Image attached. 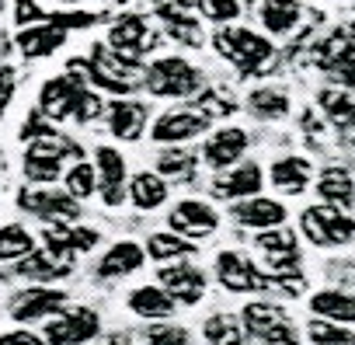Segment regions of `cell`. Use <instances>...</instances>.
<instances>
[{
	"label": "cell",
	"instance_id": "cell-39",
	"mask_svg": "<svg viewBox=\"0 0 355 345\" xmlns=\"http://www.w3.org/2000/svg\"><path fill=\"white\" fill-rule=\"evenodd\" d=\"M143 338H146V345H192L189 328L171 324V321H153V324L143 331Z\"/></svg>",
	"mask_w": 355,
	"mask_h": 345
},
{
	"label": "cell",
	"instance_id": "cell-29",
	"mask_svg": "<svg viewBox=\"0 0 355 345\" xmlns=\"http://www.w3.org/2000/svg\"><path fill=\"white\" fill-rule=\"evenodd\" d=\"M196 167H199V153L189 146H164L157 153V175L174 178V182H192L196 178Z\"/></svg>",
	"mask_w": 355,
	"mask_h": 345
},
{
	"label": "cell",
	"instance_id": "cell-28",
	"mask_svg": "<svg viewBox=\"0 0 355 345\" xmlns=\"http://www.w3.org/2000/svg\"><path fill=\"white\" fill-rule=\"evenodd\" d=\"M268 178L279 192H289V196H300L306 185H310V164L303 157H282L268 167Z\"/></svg>",
	"mask_w": 355,
	"mask_h": 345
},
{
	"label": "cell",
	"instance_id": "cell-11",
	"mask_svg": "<svg viewBox=\"0 0 355 345\" xmlns=\"http://www.w3.org/2000/svg\"><path fill=\"white\" fill-rule=\"evenodd\" d=\"M216 279L230 293H261V289H268V276L241 251H220L216 255Z\"/></svg>",
	"mask_w": 355,
	"mask_h": 345
},
{
	"label": "cell",
	"instance_id": "cell-21",
	"mask_svg": "<svg viewBox=\"0 0 355 345\" xmlns=\"http://www.w3.org/2000/svg\"><path fill=\"white\" fill-rule=\"evenodd\" d=\"M108 129H112L115 140L136 143L146 133V105L143 101H129V98L112 101L108 105Z\"/></svg>",
	"mask_w": 355,
	"mask_h": 345
},
{
	"label": "cell",
	"instance_id": "cell-45",
	"mask_svg": "<svg viewBox=\"0 0 355 345\" xmlns=\"http://www.w3.org/2000/svg\"><path fill=\"white\" fill-rule=\"evenodd\" d=\"M67 4H73V0H67Z\"/></svg>",
	"mask_w": 355,
	"mask_h": 345
},
{
	"label": "cell",
	"instance_id": "cell-34",
	"mask_svg": "<svg viewBox=\"0 0 355 345\" xmlns=\"http://www.w3.org/2000/svg\"><path fill=\"white\" fill-rule=\"evenodd\" d=\"M202 338L206 345H248V331L234 314H209L202 321Z\"/></svg>",
	"mask_w": 355,
	"mask_h": 345
},
{
	"label": "cell",
	"instance_id": "cell-16",
	"mask_svg": "<svg viewBox=\"0 0 355 345\" xmlns=\"http://www.w3.org/2000/svg\"><path fill=\"white\" fill-rule=\"evenodd\" d=\"M248 153V133L241 126H227V129H216L206 136L199 157L213 167V171H227L234 164H241V157Z\"/></svg>",
	"mask_w": 355,
	"mask_h": 345
},
{
	"label": "cell",
	"instance_id": "cell-27",
	"mask_svg": "<svg viewBox=\"0 0 355 345\" xmlns=\"http://www.w3.org/2000/svg\"><path fill=\"white\" fill-rule=\"evenodd\" d=\"M282 321H289L286 310H282L279 303H268V300H251V303L241 310V324H244L248 338H258V342H261L272 328H279Z\"/></svg>",
	"mask_w": 355,
	"mask_h": 345
},
{
	"label": "cell",
	"instance_id": "cell-19",
	"mask_svg": "<svg viewBox=\"0 0 355 345\" xmlns=\"http://www.w3.org/2000/svg\"><path fill=\"white\" fill-rule=\"evenodd\" d=\"M160 286L178 300V303H199L206 296V272L192 262H174V265H164L160 269Z\"/></svg>",
	"mask_w": 355,
	"mask_h": 345
},
{
	"label": "cell",
	"instance_id": "cell-10",
	"mask_svg": "<svg viewBox=\"0 0 355 345\" xmlns=\"http://www.w3.org/2000/svg\"><path fill=\"white\" fill-rule=\"evenodd\" d=\"M209 122L213 119L206 112H199V108H167L164 115H157L150 136H153V143L178 146V143H189V140L206 136L209 133Z\"/></svg>",
	"mask_w": 355,
	"mask_h": 345
},
{
	"label": "cell",
	"instance_id": "cell-13",
	"mask_svg": "<svg viewBox=\"0 0 355 345\" xmlns=\"http://www.w3.org/2000/svg\"><path fill=\"white\" fill-rule=\"evenodd\" d=\"M261 185H265V171L261 164H234L227 171H216L213 178V196L216 199H227V203H237V199H251V196H261Z\"/></svg>",
	"mask_w": 355,
	"mask_h": 345
},
{
	"label": "cell",
	"instance_id": "cell-38",
	"mask_svg": "<svg viewBox=\"0 0 355 345\" xmlns=\"http://www.w3.org/2000/svg\"><path fill=\"white\" fill-rule=\"evenodd\" d=\"M306 338H310L313 345H355V331H348L345 324L327 321V317H310Z\"/></svg>",
	"mask_w": 355,
	"mask_h": 345
},
{
	"label": "cell",
	"instance_id": "cell-18",
	"mask_svg": "<svg viewBox=\"0 0 355 345\" xmlns=\"http://www.w3.org/2000/svg\"><path fill=\"white\" fill-rule=\"evenodd\" d=\"M254 244L261 248L265 255V265L272 276H286V272H296L300 265V251H296V234L286 230V227H272V230H261L254 237Z\"/></svg>",
	"mask_w": 355,
	"mask_h": 345
},
{
	"label": "cell",
	"instance_id": "cell-22",
	"mask_svg": "<svg viewBox=\"0 0 355 345\" xmlns=\"http://www.w3.org/2000/svg\"><path fill=\"white\" fill-rule=\"evenodd\" d=\"M125 307H129V314H136V317H143V321L153 324V321H167L174 314L178 300L164 286H136L125 296Z\"/></svg>",
	"mask_w": 355,
	"mask_h": 345
},
{
	"label": "cell",
	"instance_id": "cell-1",
	"mask_svg": "<svg viewBox=\"0 0 355 345\" xmlns=\"http://www.w3.org/2000/svg\"><path fill=\"white\" fill-rule=\"evenodd\" d=\"M70 74L73 77H87L91 87L98 91H108V94H129L139 81H143V70H139V60H129L122 53H115L108 42L94 46L91 49V60H70Z\"/></svg>",
	"mask_w": 355,
	"mask_h": 345
},
{
	"label": "cell",
	"instance_id": "cell-37",
	"mask_svg": "<svg viewBox=\"0 0 355 345\" xmlns=\"http://www.w3.org/2000/svg\"><path fill=\"white\" fill-rule=\"evenodd\" d=\"M63 185H67V192L80 203V199H91L94 192H98V171H94V164L91 160H73L67 171H63Z\"/></svg>",
	"mask_w": 355,
	"mask_h": 345
},
{
	"label": "cell",
	"instance_id": "cell-6",
	"mask_svg": "<svg viewBox=\"0 0 355 345\" xmlns=\"http://www.w3.org/2000/svg\"><path fill=\"white\" fill-rule=\"evenodd\" d=\"M63 307H70V296H67V289H60V286H53V283H32V286H25L21 293H15L11 296V317L18 321V324H35V321H49V317H56Z\"/></svg>",
	"mask_w": 355,
	"mask_h": 345
},
{
	"label": "cell",
	"instance_id": "cell-7",
	"mask_svg": "<svg viewBox=\"0 0 355 345\" xmlns=\"http://www.w3.org/2000/svg\"><path fill=\"white\" fill-rule=\"evenodd\" d=\"M98 331L101 317L91 307H63L56 317L42 324L46 345H87L91 338H98Z\"/></svg>",
	"mask_w": 355,
	"mask_h": 345
},
{
	"label": "cell",
	"instance_id": "cell-4",
	"mask_svg": "<svg viewBox=\"0 0 355 345\" xmlns=\"http://www.w3.org/2000/svg\"><path fill=\"white\" fill-rule=\"evenodd\" d=\"M213 49L223 60L237 63L241 70H254V67H261L272 56V42L265 35H258L251 28H237V25H223L213 35Z\"/></svg>",
	"mask_w": 355,
	"mask_h": 345
},
{
	"label": "cell",
	"instance_id": "cell-3",
	"mask_svg": "<svg viewBox=\"0 0 355 345\" xmlns=\"http://www.w3.org/2000/svg\"><path fill=\"white\" fill-rule=\"evenodd\" d=\"M84 160V150L73 140H60V136H42V140H28L25 150V175L32 185H53L56 178H63V160Z\"/></svg>",
	"mask_w": 355,
	"mask_h": 345
},
{
	"label": "cell",
	"instance_id": "cell-36",
	"mask_svg": "<svg viewBox=\"0 0 355 345\" xmlns=\"http://www.w3.org/2000/svg\"><path fill=\"white\" fill-rule=\"evenodd\" d=\"M39 248L32 230L25 224H4L0 227V262H21Z\"/></svg>",
	"mask_w": 355,
	"mask_h": 345
},
{
	"label": "cell",
	"instance_id": "cell-41",
	"mask_svg": "<svg viewBox=\"0 0 355 345\" xmlns=\"http://www.w3.org/2000/svg\"><path fill=\"white\" fill-rule=\"evenodd\" d=\"M101 112H105V105H101V98H98V94H94V91L87 87V91L80 94V101H77V108H73V119H77V122H94V119H98Z\"/></svg>",
	"mask_w": 355,
	"mask_h": 345
},
{
	"label": "cell",
	"instance_id": "cell-26",
	"mask_svg": "<svg viewBox=\"0 0 355 345\" xmlns=\"http://www.w3.org/2000/svg\"><path fill=\"white\" fill-rule=\"evenodd\" d=\"M310 310L313 317H327L338 324H355V293L345 289H320L310 296Z\"/></svg>",
	"mask_w": 355,
	"mask_h": 345
},
{
	"label": "cell",
	"instance_id": "cell-12",
	"mask_svg": "<svg viewBox=\"0 0 355 345\" xmlns=\"http://www.w3.org/2000/svg\"><path fill=\"white\" fill-rule=\"evenodd\" d=\"M84 91H87L84 81L73 77V74L49 77V81L42 84V91H39V112H42L46 119H53V122H63L67 115L73 119V108H77V101H80Z\"/></svg>",
	"mask_w": 355,
	"mask_h": 345
},
{
	"label": "cell",
	"instance_id": "cell-32",
	"mask_svg": "<svg viewBox=\"0 0 355 345\" xmlns=\"http://www.w3.org/2000/svg\"><path fill=\"white\" fill-rule=\"evenodd\" d=\"M317 196L338 210H348L355 203V182L348 178V171L341 167H327L320 171V178H317Z\"/></svg>",
	"mask_w": 355,
	"mask_h": 345
},
{
	"label": "cell",
	"instance_id": "cell-8",
	"mask_svg": "<svg viewBox=\"0 0 355 345\" xmlns=\"http://www.w3.org/2000/svg\"><path fill=\"white\" fill-rule=\"evenodd\" d=\"M18 206L46 224H73L80 217V203L63 189H49V185H32L18 192Z\"/></svg>",
	"mask_w": 355,
	"mask_h": 345
},
{
	"label": "cell",
	"instance_id": "cell-30",
	"mask_svg": "<svg viewBox=\"0 0 355 345\" xmlns=\"http://www.w3.org/2000/svg\"><path fill=\"white\" fill-rule=\"evenodd\" d=\"M15 272L25 276V279H32V283H56V279H67L70 276V262H60L49 251H32L28 258L15 262Z\"/></svg>",
	"mask_w": 355,
	"mask_h": 345
},
{
	"label": "cell",
	"instance_id": "cell-5",
	"mask_svg": "<svg viewBox=\"0 0 355 345\" xmlns=\"http://www.w3.org/2000/svg\"><path fill=\"white\" fill-rule=\"evenodd\" d=\"M300 227H303L306 241L317 244V248H338V244H348V241L355 237V220L345 217V210H338V206H331V203L310 206V210L303 213Z\"/></svg>",
	"mask_w": 355,
	"mask_h": 345
},
{
	"label": "cell",
	"instance_id": "cell-44",
	"mask_svg": "<svg viewBox=\"0 0 355 345\" xmlns=\"http://www.w3.org/2000/svg\"><path fill=\"white\" fill-rule=\"evenodd\" d=\"M108 345H132V342H129V338H125V335H115V338H112V342H108Z\"/></svg>",
	"mask_w": 355,
	"mask_h": 345
},
{
	"label": "cell",
	"instance_id": "cell-25",
	"mask_svg": "<svg viewBox=\"0 0 355 345\" xmlns=\"http://www.w3.org/2000/svg\"><path fill=\"white\" fill-rule=\"evenodd\" d=\"M129 203L143 213L160 210L167 203V182L157 175V171H139V175L129 178Z\"/></svg>",
	"mask_w": 355,
	"mask_h": 345
},
{
	"label": "cell",
	"instance_id": "cell-24",
	"mask_svg": "<svg viewBox=\"0 0 355 345\" xmlns=\"http://www.w3.org/2000/svg\"><path fill=\"white\" fill-rule=\"evenodd\" d=\"M146 258L150 262H160V265H167V262H185V258H192L196 255V244L189 241V237H182V234H174V230H157V234H150L146 237Z\"/></svg>",
	"mask_w": 355,
	"mask_h": 345
},
{
	"label": "cell",
	"instance_id": "cell-20",
	"mask_svg": "<svg viewBox=\"0 0 355 345\" xmlns=\"http://www.w3.org/2000/svg\"><path fill=\"white\" fill-rule=\"evenodd\" d=\"M230 217L241 224V227H251V230H272V227H282L286 224V206L279 199H268V196H251V199H237L230 203Z\"/></svg>",
	"mask_w": 355,
	"mask_h": 345
},
{
	"label": "cell",
	"instance_id": "cell-33",
	"mask_svg": "<svg viewBox=\"0 0 355 345\" xmlns=\"http://www.w3.org/2000/svg\"><path fill=\"white\" fill-rule=\"evenodd\" d=\"M160 22H164V28H167L171 39L185 42V46H202V28H199V22L185 11V4H167V8H160Z\"/></svg>",
	"mask_w": 355,
	"mask_h": 345
},
{
	"label": "cell",
	"instance_id": "cell-43",
	"mask_svg": "<svg viewBox=\"0 0 355 345\" xmlns=\"http://www.w3.org/2000/svg\"><path fill=\"white\" fill-rule=\"evenodd\" d=\"M341 81H345L348 87H355V60H348V63L341 67Z\"/></svg>",
	"mask_w": 355,
	"mask_h": 345
},
{
	"label": "cell",
	"instance_id": "cell-42",
	"mask_svg": "<svg viewBox=\"0 0 355 345\" xmlns=\"http://www.w3.org/2000/svg\"><path fill=\"white\" fill-rule=\"evenodd\" d=\"M0 345H46V338L32 328H11L0 335Z\"/></svg>",
	"mask_w": 355,
	"mask_h": 345
},
{
	"label": "cell",
	"instance_id": "cell-23",
	"mask_svg": "<svg viewBox=\"0 0 355 345\" xmlns=\"http://www.w3.org/2000/svg\"><path fill=\"white\" fill-rule=\"evenodd\" d=\"M143 262H146V251L136 241H119L98 258L94 272H98V279H122V276L143 269Z\"/></svg>",
	"mask_w": 355,
	"mask_h": 345
},
{
	"label": "cell",
	"instance_id": "cell-15",
	"mask_svg": "<svg viewBox=\"0 0 355 345\" xmlns=\"http://www.w3.org/2000/svg\"><path fill=\"white\" fill-rule=\"evenodd\" d=\"M98 241H101L98 230L77 227V224H49V230L42 234V248H46L53 258H60V262H73L77 255L91 251Z\"/></svg>",
	"mask_w": 355,
	"mask_h": 345
},
{
	"label": "cell",
	"instance_id": "cell-31",
	"mask_svg": "<svg viewBox=\"0 0 355 345\" xmlns=\"http://www.w3.org/2000/svg\"><path fill=\"white\" fill-rule=\"evenodd\" d=\"M258 18L268 35H289L300 22V4L296 0H261Z\"/></svg>",
	"mask_w": 355,
	"mask_h": 345
},
{
	"label": "cell",
	"instance_id": "cell-35",
	"mask_svg": "<svg viewBox=\"0 0 355 345\" xmlns=\"http://www.w3.org/2000/svg\"><path fill=\"white\" fill-rule=\"evenodd\" d=\"M248 112L254 119H265V122H275L289 112V94L282 87H254L248 94Z\"/></svg>",
	"mask_w": 355,
	"mask_h": 345
},
{
	"label": "cell",
	"instance_id": "cell-9",
	"mask_svg": "<svg viewBox=\"0 0 355 345\" xmlns=\"http://www.w3.org/2000/svg\"><path fill=\"white\" fill-rule=\"evenodd\" d=\"M94 171H98V196L105 206H122L129 199V167L119 146H94Z\"/></svg>",
	"mask_w": 355,
	"mask_h": 345
},
{
	"label": "cell",
	"instance_id": "cell-17",
	"mask_svg": "<svg viewBox=\"0 0 355 345\" xmlns=\"http://www.w3.org/2000/svg\"><path fill=\"white\" fill-rule=\"evenodd\" d=\"M108 46H112L115 53L129 56V60H139V56H146V53L157 46V39H153L146 18L125 15V18H119V22L108 28Z\"/></svg>",
	"mask_w": 355,
	"mask_h": 345
},
{
	"label": "cell",
	"instance_id": "cell-14",
	"mask_svg": "<svg viewBox=\"0 0 355 345\" xmlns=\"http://www.w3.org/2000/svg\"><path fill=\"white\" fill-rule=\"evenodd\" d=\"M167 224H171L174 234H182V237H189V241H199V237L216 234L220 213H216L209 203H202V199H182V203L171 210Z\"/></svg>",
	"mask_w": 355,
	"mask_h": 345
},
{
	"label": "cell",
	"instance_id": "cell-40",
	"mask_svg": "<svg viewBox=\"0 0 355 345\" xmlns=\"http://www.w3.org/2000/svg\"><path fill=\"white\" fill-rule=\"evenodd\" d=\"M196 11L213 25H230L241 18V0H196Z\"/></svg>",
	"mask_w": 355,
	"mask_h": 345
},
{
	"label": "cell",
	"instance_id": "cell-2",
	"mask_svg": "<svg viewBox=\"0 0 355 345\" xmlns=\"http://www.w3.org/2000/svg\"><path fill=\"white\" fill-rule=\"evenodd\" d=\"M143 84L157 98H196L202 91V70L185 56H160L143 70Z\"/></svg>",
	"mask_w": 355,
	"mask_h": 345
}]
</instances>
